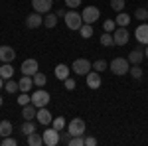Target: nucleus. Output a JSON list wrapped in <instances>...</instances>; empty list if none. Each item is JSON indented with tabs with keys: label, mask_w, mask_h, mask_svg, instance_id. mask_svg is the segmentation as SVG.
<instances>
[{
	"label": "nucleus",
	"mask_w": 148,
	"mask_h": 146,
	"mask_svg": "<svg viewBox=\"0 0 148 146\" xmlns=\"http://www.w3.org/2000/svg\"><path fill=\"white\" fill-rule=\"evenodd\" d=\"M109 69L113 71L114 75H125V73H128V69H130V61L125 59V57H114L113 61L109 63Z\"/></svg>",
	"instance_id": "obj_1"
},
{
	"label": "nucleus",
	"mask_w": 148,
	"mask_h": 146,
	"mask_svg": "<svg viewBox=\"0 0 148 146\" xmlns=\"http://www.w3.org/2000/svg\"><path fill=\"white\" fill-rule=\"evenodd\" d=\"M63 18H65V26H67L69 30H79L81 26H83V18H81L79 12H75V10L65 12Z\"/></svg>",
	"instance_id": "obj_2"
},
{
	"label": "nucleus",
	"mask_w": 148,
	"mask_h": 146,
	"mask_svg": "<svg viewBox=\"0 0 148 146\" xmlns=\"http://www.w3.org/2000/svg\"><path fill=\"white\" fill-rule=\"evenodd\" d=\"M71 69H73L77 75H83V77H85V75L93 69V63L89 61V59H85V57H79V59H75V61H73Z\"/></svg>",
	"instance_id": "obj_3"
},
{
	"label": "nucleus",
	"mask_w": 148,
	"mask_h": 146,
	"mask_svg": "<svg viewBox=\"0 0 148 146\" xmlns=\"http://www.w3.org/2000/svg\"><path fill=\"white\" fill-rule=\"evenodd\" d=\"M47 103H49V93H47V91L38 89L36 93H32V105H36L38 109L47 107Z\"/></svg>",
	"instance_id": "obj_4"
},
{
	"label": "nucleus",
	"mask_w": 148,
	"mask_h": 146,
	"mask_svg": "<svg viewBox=\"0 0 148 146\" xmlns=\"http://www.w3.org/2000/svg\"><path fill=\"white\" fill-rule=\"evenodd\" d=\"M67 130H69L71 136H85V121H83V119H73V121H69Z\"/></svg>",
	"instance_id": "obj_5"
},
{
	"label": "nucleus",
	"mask_w": 148,
	"mask_h": 146,
	"mask_svg": "<svg viewBox=\"0 0 148 146\" xmlns=\"http://www.w3.org/2000/svg\"><path fill=\"white\" fill-rule=\"evenodd\" d=\"M99 16H101V12L97 6H85V10L81 12V18H83V22L85 24H93L99 20Z\"/></svg>",
	"instance_id": "obj_6"
},
{
	"label": "nucleus",
	"mask_w": 148,
	"mask_h": 146,
	"mask_svg": "<svg viewBox=\"0 0 148 146\" xmlns=\"http://www.w3.org/2000/svg\"><path fill=\"white\" fill-rule=\"evenodd\" d=\"M42 136H44V144L46 146L59 144V130H56V128H46L42 132Z\"/></svg>",
	"instance_id": "obj_7"
},
{
	"label": "nucleus",
	"mask_w": 148,
	"mask_h": 146,
	"mask_svg": "<svg viewBox=\"0 0 148 146\" xmlns=\"http://www.w3.org/2000/svg\"><path fill=\"white\" fill-rule=\"evenodd\" d=\"M53 2H56V0H32V8H34V12L47 14V12L51 10Z\"/></svg>",
	"instance_id": "obj_8"
},
{
	"label": "nucleus",
	"mask_w": 148,
	"mask_h": 146,
	"mask_svg": "<svg viewBox=\"0 0 148 146\" xmlns=\"http://www.w3.org/2000/svg\"><path fill=\"white\" fill-rule=\"evenodd\" d=\"M113 38H114V45H125L126 42H128L130 34H128V30H126V28L119 26V28L113 32Z\"/></svg>",
	"instance_id": "obj_9"
},
{
	"label": "nucleus",
	"mask_w": 148,
	"mask_h": 146,
	"mask_svg": "<svg viewBox=\"0 0 148 146\" xmlns=\"http://www.w3.org/2000/svg\"><path fill=\"white\" fill-rule=\"evenodd\" d=\"M85 81H87V87H89V89H99V87L103 85L101 83V73L95 71V69L85 75Z\"/></svg>",
	"instance_id": "obj_10"
},
{
	"label": "nucleus",
	"mask_w": 148,
	"mask_h": 146,
	"mask_svg": "<svg viewBox=\"0 0 148 146\" xmlns=\"http://www.w3.org/2000/svg\"><path fill=\"white\" fill-rule=\"evenodd\" d=\"M14 57H16V51L10 45H0V61L2 63H12Z\"/></svg>",
	"instance_id": "obj_11"
},
{
	"label": "nucleus",
	"mask_w": 148,
	"mask_h": 146,
	"mask_svg": "<svg viewBox=\"0 0 148 146\" xmlns=\"http://www.w3.org/2000/svg\"><path fill=\"white\" fill-rule=\"evenodd\" d=\"M26 26H28L30 30L44 26V18H42V14H40V12H34V14H30V16L26 18Z\"/></svg>",
	"instance_id": "obj_12"
},
{
	"label": "nucleus",
	"mask_w": 148,
	"mask_h": 146,
	"mask_svg": "<svg viewBox=\"0 0 148 146\" xmlns=\"http://www.w3.org/2000/svg\"><path fill=\"white\" fill-rule=\"evenodd\" d=\"M36 119H38V123L40 124H51L53 123V114H51V112L47 111L46 107H42V109H38V117H36Z\"/></svg>",
	"instance_id": "obj_13"
},
{
	"label": "nucleus",
	"mask_w": 148,
	"mask_h": 146,
	"mask_svg": "<svg viewBox=\"0 0 148 146\" xmlns=\"http://www.w3.org/2000/svg\"><path fill=\"white\" fill-rule=\"evenodd\" d=\"M22 75H34V73H38V61H36V59H26V61H24L22 63Z\"/></svg>",
	"instance_id": "obj_14"
},
{
	"label": "nucleus",
	"mask_w": 148,
	"mask_h": 146,
	"mask_svg": "<svg viewBox=\"0 0 148 146\" xmlns=\"http://www.w3.org/2000/svg\"><path fill=\"white\" fill-rule=\"evenodd\" d=\"M134 36H136V40L142 45H148V24H140L134 30Z\"/></svg>",
	"instance_id": "obj_15"
},
{
	"label": "nucleus",
	"mask_w": 148,
	"mask_h": 146,
	"mask_svg": "<svg viewBox=\"0 0 148 146\" xmlns=\"http://www.w3.org/2000/svg\"><path fill=\"white\" fill-rule=\"evenodd\" d=\"M22 117L26 119V121H34L36 117H38V107L36 105H26V107H22Z\"/></svg>",
	"instance_id": "obj_16"
},
{
	"label": "nucleus",
	"mask_w": 148,
	"mask_h": 146,
	"mask_svg": "<svg viewBox=\"0 0 148 146\" xmlns=\"http://www.w3.org/2000/svg\"><path fill=\"white\" fill-rule=\"evenodd\" d=\"M18 87H20L22 93H28V91L34 87V79H32V75H22V79L18 81Z\"/></svg>",
	"instance_id": "obj_17"
},
{
	"label": "nucleus",
	"mask_w": 148,
	"mask_h": 146,
	"mask_svg": "<svg viewBox=\"0 0 148 146\" xmlns=\"http://www.w3.org/2000/svg\"><path fill=\"white\" fill-rule=\"evenodd\" d=\"M132 65H136V63H142V59H144V51L140 49V47H136V49H132L130 53H128V57H126Z\"/></svg>",
	"instance_id": "obj_18"
},
{
	"label": "nucleus",
	"mask_w": 148,
	"mask_h": 146,
	"mask_svg": "<svg viewBox=\"0 0 148 146\" xmlns=\"http://www.w3.org/2000/svg\"><path fill=\"white\" fill-rule=\"evenodd\" d=\"M53 73H56V77H57V79H61V81H63V79H67V77H69V67L65 65V63H59V65L53 69Z\"/></svg>",
	"instance_id": "obj_19"
},
{
	"label": "nucleus",
	"mask_w": 148,
	"mask_h": 146,
	"mask_svg": "<svg viewBox=\"0 0 148 146\" xmlns=\"http://www.w3.org/2000/svg\"><path fill=\"white\" fill-rule=\"evenodd\" d=\"M28 144L30 146H42L44 144V136L42 134H38V132H32V134H28Z\"/></svg>",
	"instance_id": "obj_20"
},
{
	"label": "nucleus",
	"mask_w": 148,
	"mask_h": 146,
	"mask_svg": "<svg viewBox=\"0 0 148 146\" xmlns=\"http://www.w3.org/2000/svg\"><path fill=\"white\" fill-rule=\"evenodd\" d=\"M12 123L10 121H0V136H10L12 134Z\"/></svg>",
	"instance_id": "obj_21"
},
{
	"label": "nucleus",
	"mask_w": 148,
	"mask_h": 146,
	"mask_svg": "<svg viewBox=\"0 0 148 146\" xmlns=\"http://www.w3.org/2000/svg\"><path fill=\"white\" fill-rule=\"evenodd\" d=\"M12 73H14V67H12L10 63H2V67H0V77L2 79H12Z\"/></svg>",
	"instance_id": "obj_22"
},
{
	"label": "nucleus",
	"mask_w": 148,
	"mask_h": 146,
	"mask_svg": "<svg viewBox=\"0 0 148 146\" xmlns=\"http://www.w3.org/2000/svg\"><path fill=\"white\" fill-rule=\"evenodd\" d=\"M114 22H116V26H123V28H126V26L130 24V16H128V14H125V12H119Z\"/></svg>",
	"instance_id": "obj_23"
},
{
	"label": "nucleus",
	"mask_w": 148,
	"mask_h": 146,
	"mask_svg": "<svg viewBox=\"0 0 148 146\" xmlns=\"http://www.w3.org/2000/svg\"><path fill=\"white\" fill-rule=\"evenodd\" d=\"M32 79H34V85L38 87V89H42V87L46 85V81H47V77L44 75V73H40V71H38V73H34V75H32Z\"/></svg>",
	"instance_id": "obj_24"
},
{
	"label": "nucleus",
	"mask_w": 148,
	"mask_h": 146,
	"mask_svg": "<svg viewBox=\"0 0 148 146\" xmlns=\"http://www.w3.org/2000/svg\"><path fill=\"white\" fill-rule=\"evenodd\" d=\"M101 45H105V47H111V45H114V38L111 32H103L101 36Z\"/></svg>",
	"instance_id": "obj_25"
},
{
	"label": "nucleus",
	"mask_w": 148,
	"mask_h": 146,
	"mask_svg": "<svg viewBox=\"0 0 148 146\" xmlns=\"http://www.w3.org/2000/svg\"><path fill=\"white\" fill-rule=\"evenodd\" d=\"M79 34H81V38H85V40L91 38L93 36V24H85L83 22V26L79 28Z\"/></svg>",
	"instance_id": "obj_26"
},
{
	"label": "nucleus",
	"mask_w": 148,
	"mask_h": 146,
	"mask_svg": "<svg viewBox=\"0 0 148 146\" xmlns=\"http://www.w3.org/2000/svg\"><path fill=\"white\" fill-rule=\"evenodd\" d=\"M56 24H57V14H49L47 12L46 18H44V26L46 28H56Z\"/></svg>",
	"instance_id": "obj_27"
},
{
	"label": "nucleus",
	"mask_w": 148,
	"mask_h": 146,
	"mask_svg": "<svg viewBox=\"0 0 148 146\" xmlns=\"http://www.w3.org/2000/svg\"><path fill=\"white\" fill-rule=\"evenodd\" d=\"M134 18L140 22H148V8H136L134 10Z\"/></svg>",
	"instance_id": "obj_28"
},
{
	"label": "nucleus",
	"mask_w": 148,
	"mask_h": 146,
	"mask_svg": "<svg viewBox=\"0 0 148 146\" xmlns=\"http://www.w3.org/2000/svg\"><path fill=\"white\" fill-rule=\"evenodd\" d=\"M20 130H22V134L28 136V134H32V132L36 130V124L32 123V121H26V123H24L22 126H20Z\"/></svg>",
	"instance_id": "obj_29"
},
{
	"label": "nucleus",
	"mask_w": 148,
	"mask_h": 146,
	"mask_svg": "<svg viewBox=\"0 0 148 146\" xmlns=\"http://www.w3.org/2000/svg\"><path fill=\"white\" fill-rule=\"evenodd\" d=\"M128 73H130V75H132L134 79H142V67H140V63L132 65V67L128 69Z\"/></svg>",
	"instance_id": "obj_30"
},
{
	"label": "nucleus",
	"mask_w": 148,
	"mask_h": 146,
	"mask_svg": "<svg viewBox=\"0 0 148 146\" xmlns=\"http://www.w3.org/2000/svg\"><path fill=\"white\" fill-rule=\"evenodd\" d=\"M107 67H109V63H107L105 59H97V61L93 63V69H95V71H99V73H103Z\"/></svg>",
	"instance_id": "obj_31"
},
{
	"label": "nucleus",
	"mask_w": 148,
	"mask_h": 146,
	"mask_svg": "<svg viewBox=\"0 0 148 146\" xmlns=\"http://www.w3.org/2000/svg\"><path fill=\"white\" fill-rule=\"evenodd\" d=\"M4 87H6V91H8V93H16V91H20L18 83H16V81H12V79H6Z\"/></svg>",
	"instance_id": "obj_32"
},
{
	"label": "nucleus",
	"mask_w": 148,
	"mask_h": 146,
	"mask_svg": "<svg viewBox=\"0 0 148 146\" xmlns=\"http://www.w3.org/2000/svg\"><path fill=\"white\" fill-rule=\"evenodd\" d=\"M103 30L113 34L114 30H116V22H114V20H105V22H103Z\"/></svg>",
	"instance_id": "obj_33"
},
{
	"label": "nucleus",
	"mask_w": 148,
	"mask_h": 146,
	"mask_svg": "<svg viewBox=\"0 0 148 146\" xmlns=\"http://www.w3.org/2000/svg\"><path fill=\"white\" fill-rule=\"evenodd\" d=\"M67 146H85V136H71Z\"/></svg>",
	"instance_id": "obj_34"
},
{
	"label": "nucleus",
	"mask_w": 148,
	"mask_h": 146,
	"mask_svg": "<svg viewBox=\"0 0 148 146\" xmlns=\"http://www.w3.org/2000/svg\"><path fill=\"white\" fill-rule=\"evenodd\" d=\"M53 128H56V130H63V128H65V119H63V117H56V119H53Z\"/></svg>",
	"instance_id": "obj_35"
},
{
	"label": "nucleus",
	"mask_w": 148,
	"mask_h": 146,
	"mask_svg": "<svg viewBox=\"0 0 148 146\" xmlns=\"http://www.w3.org/2000/svg\"><path fill=\"white\" fill-rule=\"evenodd\" d=\"M111 8H113L114 12H123V8H125V0H111Z\"/></svg>",
	"instance_id": "obj_36"
},
{
	"label": "nucleus",
	"mask_w": 148,
	"mask_h": 146,
	"mask_svg": "<svg viewBox=\"0 0 148 146\" xmlns=\"http://www.w3.org/2000/svg\"><path fill=\"white\" fill-rule=\"evenodd\" d=\"M30 103H32V97L26 95V93H22V95L18 97V105H20V107H26V105H30Z\"/></svg>",
	"instance_id": "obj_37"
},
{
	"label": "nucleus",
	"mask_w": 148,
	"mask_h": 146,
	"mask_svg": "<svg viewBox=\"0 0 148 146\" xmlns=\"http://www.w3.org/2000/svg\"><path fill=\"white\" fill-rule=\"evenodd\" d=\"M69 140H71V134L67 132H63V130H59V144H69Z\"/></svg>",
	"instance_id": "obj_38"
},
{
	"label": "nucleus",
	"mask_w": 148,
	"mask_h": 146,
	"mask_svg": "<svg viewBox=\"0 0 148 146\" xmlns=\"http://www.w3.org/2000/svg\"><path fill=\"white\" fill-rule=\"evenodd\" d=\"M63 85H65V89H67V91H73L75 87H77V83H75V79H71V77L63 79Z\"/></svg>",
	"instance_id": "obj_39"
},
{
	"label": "nucleus",
	"mask_w": 148,
	"mask_h": 146,
	"mask_svg": "<svg viewBox=\"0 0 148 146\" xmlns=\"http://www.w3.org/2000/svg\"><path fill=\"white\" fill-rule=\"evenodd\" d=\"M0 144H2V146H16L18 142H16L12 136H2V142H0Z\"/></svg>",
	"instance_id": "obj_40"
},
{
	"label": "nucleus",
	"mask_w": 148,
	"mask_h": 146,
	"mask_svg": "<svg viewBox=\"0 0 148 146\" xmlns=\"http://www.w3.org/2000/svg\"><path fill=\"white\" fill-rule=\"evenodd\" d=\"M65 6H69L71 10H75L77 6H81V0H65Z\"/></svg>",
	"instance_id": "obj_41"
},
{
	"label": "nucleus",
	"mask_w": 148,
	"mask_h": 146,
	"mask_svg": "<svg viewBox=\"0 0 148 146\" xmlns=\"http://www.w3.org/2000/svg\"><path fill=\"white\" fill-rule=\"evenodd\" d=\"M97 144V138H93V136H85V146H95Z\"/></svg>",
	"instance_id": "obj_42"
},
{
	"label": "nucleus",
	"mask_w": 148,
	"mask_h": 146,
	"mask_svg": "<svg viewBox=\"0 0 148 146\" xmlns=\"http://www.w3.org/2000/svg\"><path fill=\"white\" fill-rule=\"evenodd\" d=\"M65 8H59V10H57V18H61V16H65Z\"/></svg>",
	"instance_id": "obj_43"
},
{
	"label": "nucleus",
	"mask_w": 148,
	"mask_h": 146,
	"mask_svg": "<svg viewBox=\"0 0 148 146\" xmlns=\"http://www.w3.org/2000/svg\"><path fill=\"white\" fill-rule=\"evenodd\" d=\"M2 87H4V79L0 77V89H2Z\"/></svg>",
	"instance_id": "obj_44"
},
{
	"label": "nucleus",
	"mask_w": 148,
	"mask_h": 146,
	"mask_svg": "<svg viewBox=\"0 0 148 146\" xmlns=\"http://www.w3.org/2000/svg\"><path fill=\"white\" fill-rule=\"evenodd\" d=\"M144 57L148 59V45H146V49H144Z\"/></svg>",
	"instance_id": "obj_45"
},
{
	"label": "nucleus",
	"mask_w": 148,
	"mask_h": 146,
	"mask_svg": "<svg viewBox=\"0 0 148 146\" xmlns=\"http://www.w3.org/2000/svg\"><path fill=\"white\" fill-rule=\"evenodd\" d=\"M2 103H4V101H2V97H0V107H2Z\"/></svg>",
	"instance_id": "obj_46"
},
{
	"label": "nucleus",
	"mask_w": 148,
	"mask_h": 146,
	"mask_svg": "<svg viewBox=\"0 0 148 146\" xmlns=\"http://www.w3.org/2000/svg\"><path fill=\"white\" fill-rule=\"evenodd\" d=\"M0 142H2V136H0Z\"/></svg>",
	"instance_id": "obj_47"
}]
</instances>
